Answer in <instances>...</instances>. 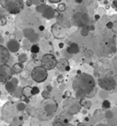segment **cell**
I'll return each mask as SVG.
<instances>
[{
  "instance_id": "6da1fadb",
  "label": "cell",
  "mask_w": 117,
  "mask_h": 126,
  "mask_svg": "<svg viewBox=\"0 0 117 126\" xmlns=\"http://www.w3.org/2000/svg\"><path fill=\"white\" fill-rule=\"evenodd\" d=\"M1 6L11 14H17L23 9L22 0H0Z\"/></svg>"
},
{
  "instance_id": "7a4b0ae2",
  "label": "cell",
  "mask_w": 117,
  "mask_h": 126,
  "mask_svg": "<svg viewBox=\"0 0 117 126\" xmlns=\"http://www.w3.org/2000/svg\"><path fill=\"white\" fill-rule=\"evenodd\" d=\"M31 77L37 83H42L48 78V71L42 66H37L31 72Z\"/></svg>"
},
{
  "instance_id": "3957f363",
  "label": "cell",
  "mask_w": 117,
  "mask_h": 126,
  "mask_svg": "<svg viewBox=\"0 0 117 126\" xmlns=\"http://www.w3.org/2000/svg\"><path fill=\"white\" fill-rule=\"evenodd\" d=\"M57 59L52 54H45L41 57V66L45 70L49 71V70L54 69L57 66Z\"/></svg>"
},
{
  "instance_id": "277c9868",
  "label": "cell",
  "mask_w": 117,
  "mask_h": 126,
  "mask_svg": "<svg viewBox=\"0 0 117 126\" xmlns=\"http://www.w3.org/2000/svg\"><path fill=\"white\" fill-rule=\"evenodd\" d=\"M11 59V53L8 48L0 44V67L6 66Z\"/></svg>"
},
{
  "instance_id": "5b68a950",
  "label": "cell",
  "mask_w": 117,
  "mask_h": 126,
  "mask_svg": "<svg viewBox=\"0 0 117 126\" xmlns=\"http://www.w3.org/2000/svg\"><path fill=\"white\" fill-rule=\"evenodd\" d=\"M59 71H69L70 70V66L68 64V61L66 59H60L59 61H57V66H56Z\"/></svg>"
},
{
  "instance_id": "8992f818",
  "label": "cell",
  "mask_w": 117,
  "mask_h": 126,
  "mask_svg": "<svg viewBox=\"0 0 117 126\" xmlns=\"http://www.w3.org/2000/svg\"><path fill=\"white\" fill-rule=\"evenodd\" d=\"M110 84L114 85L115 82H114L113 80H111V79H109V78H103V79H101V80L99 81V85H100V87L103 88V89H106V90H109L108 85H110Z\"/></svg>"
},
{
  "instance_id": "52a82bcc",
  "label": "cell",
  "mask_w": 117,
  "mask_h": 126,
  "mask_svg": "<svg viewBox=\"0 0 117 126\" xmlns=\"http://www.w3.org/2000/svg\"><path fill=\"white\" fill-rule=\"evenodd\" d=\"M67 51L69 54L74 55V54H78V53H79L80 48H79L78 44H76V43H71L70 46H68V47H67Z\"/></svg>"
},
{
  "instance_id": "ba28073f",
  "label": "cell",
  "mask_w": 117,
  "mask_h": 126,
  "mask_svg": "<svg viewBox=\"0 0 117 126\" xmlns=\"http://www.w3.org/2000/svg\"><path fill=\"white\" fill-rule=\"evenodd\" d=\"M9 51H11V52H16V51H18L19 50V43L17 42H15V41H11L9 42Z\"/></svg>"
},
{
  "instance_id": "9c48e42d",
  "label": "cell",
  "mask_w": 117,
  "mask_h": 126,
  "mask_svg": "<svg viewBox=\"0 0 117 126\" xmlns=\"http://www.w3.org/2000/svg\"><path fill=\"white\" fill-rule=\"evenodd\" d=\"M22 71V66L21 65V63L14 64L13 67H12V70H11V72L13 73H19V72H21Z\"/></svg>"
},
{
  "instance_id": "30bf717a",
  "label": "cell",
  "mask_w": 117,
  "mask_h": 126,
  "mask_svg": "<svg viewBox=\"0 0 117 126\" xmlns=\"http://www.w3.org/2000/svg\"><path fill=\"white\" fill-rule=\"evenodd\" d=\"M30 51H31V53H32V54H34V55H37V54L39 52V44H34V45L31 46Z\"/></svg>"
},
{
  "instance_id": "8fae6325",
  "label": "cell",
  "mask_w": 117,
  "mask_h": 126,
  "mask_svg": "<svg viewBox=\"0 0 117 126\" xmlns=\"http://www.w3.org/2000/svg\"><path fill=\"white\" fill-rule=\"evenodd\" d=\"M6 90L9 92H12L14 90V84H12L11 82H7L6 83Z\"/></svg>"
},
{
  "instance_id": "7c38bea8",
  "label": "cell",
  "mask_w": 117,
  "mask_h": 126,
  "mask_svg": "<svg viewBox=\"0 0 117 126\" xmlns=\"http://www.w3.org/2000/svg\"><path fill=\"white\" fill-rule=\"evenodd\" d=\"M16 108H17V110H18V111H22V110H24V109L26 108L25 103H19L18 104H17Z\"/></svg>"
},
{
  "instance_id": "4fadbf2b",
  "label": "cell",
  "mask_w": 117,
  "mask_h": 126,
  "mask_svg": "<svg viewBox=\"0 0 117 126\" xmlns=\"http://www.w3.org/2000/svg\"><path fill=\"white\" fill-rule=\"evenodd\" d=\"M39 93V89L38 87H33L31 89V95H37Z\"/></svg>"
},
{
  "instance_id": "5bb4252c",
  "label": "cell",
  "mask_w": 117,
  "mask_h": 126,
  "mask_svg": "<svg viewBox=\"0 0 117 126\" xmlns=\"http://www.w3.org/2000/svg\"><path fill=\"white\" fill-rule=\"evenodd\" d=\"M26 58H27V57H26V56H25L24 54H23L22 56H20V57H19V61H20V63H23L24 61H26Z\"/></svg>"
},
{
  "instance_id": "9a60e30c",
  "label": "cell",
  "mask_w": 117,
  "mask_h": 126,
  "mask_svg": "<svg viewBox=\"0 0 117 126\" xmlns=\"http://www.w3.org/2000/svg\"><path fill=\"white\" fill-rule=\"evenodd\" d=\"M102 106H103L104 108H109V107L111 106V103H110L109 101H104L103 103H102Z\"/></svg>"
},
{
  "instance_id": "2e32d148",
  "label": "cell",
  "mask_w": 117,
  "mask_h": 126,
  "mask_svg": "<svg viewBox=\"0 0 117 126\" xmlns=\"http://www.w3.org/2000/svg\"><path fill=\"white\" fill-rule=\"evenodd\" d=\"M42 97L43 98H45V99H48V98H49V91L44 90V92L42 93Z\"/></svg>"
},
{
  "instance_id": "e0dca14e",
  "label": "cell",
  "mask_w": 117,
  "mask_h": 126,
  "mask_svg": "<svg viewBox=\"0 0 117 126\" xmlns=\"http://www.w3.org/2000/svg\"><path fill=\"white\" fill-rule=\"evenodd\" d=\"M65 9H66V5H64V4H60V5L58 6V10L61 11V12L65 11Z\"/></svg>"
},
{
  "instance_id": "ac0fdd59",
  "label": "cell",
  "mask_w": 117,
  "mask_h": 126,
  "mask_svg": "<svg viewBox=\"0 0 117 126\" xmlns=\"http://www.w3.org/2000/svg\"><path fill=\"white\" fill-rule=\"evenodd\" d=\"M53 126H65L62 122H60V121H55L54 123H53Z\"/></svg>"
},
{
  "instance_id": "d6986e66",
  "label": "cell",
  "mask_w": 117,
  "mask_h": 126,
  "mask_svg": "<svg viewBox=\"0 0 117 126\" xmlns=\"http://www.w3.org/2000/svg\"><path fill=\"white\" fill-rule=\"evenodd\" d=\"M47 1H49V2H51V3H59V2H61L62 0H47Z\"/></svg>"
},
{
  "instance_id": "ffe728a7",
  "label": "cell",
  "mask_w": 117,
  "mask_h": 126,
  "mask_svg": "<svg viewBox=\"0 0 117 126\" xmlns=\"http://www.w3.org/2000/svg\"><path fill=\"white\" fill-rule=\"evenodd\" d=\"M85 54H86V57H92V54H93V53H92L91 51H86Z\"/></svg>"
},
{
  "instance_id": "44dd1931",
  "label": "cell",
  "mask_w": 117,
  "mask_h": 126,
  "mask_svg": "<svg viewBox=\"0 0 117 126\" xmlns=\"http://www.w3.org/2000/svg\"><path fill=\"white\" fill-rule=\"evenodd\" d=\"M57 81H58V82H62V81H63V77H62V75H59V77L57 78Z\"/></svg>"
},
{
  "instance_id": "7402d4cb",
  "label": "cell",
  "mask_w": 117,
  "mask_h": 126,
  "mask_svg": "<svg viewBox=\"0 0 117 126\" xmlns=\"http://www.w3.org/2000/svg\"><path fill=\"white\" fill-rule=\"evenodd\" d=\"M112 5H113L115 8H117V0H114V1L112 2Z\"/></svg>"
},
{
  "instance_id": "603a6c76",
  "label": "cell",
  "mask_w": 117,
  "mask_h": 126,
  "mask_svg": "<svg viewBox=\"0 0 117 126\" xmlns=\"http://www.w3.org/2000/svg\"><path fill=\"white\" fill-rule=\"evenodd\" d=\"M83 1H84V0H75V2H76L77 4H81Z\"/></svg>"
},
{
  "instance_id": "cb8c5ba5",
  "label": "cell",
  "mask_w": 117,
  "mask_h": 126,
  "mask_svg": "<svg viewBox=\"0 0 117 126\" xmlns=\"http://www.w3.org/2000/svg\"><path fill=\"white\" fill-rule=\"evenodd\" d=\"M63 47H64V43H62V42L59 43V48H63Z\"/></svg>"
},
{
  "instance_id": "d4e9b609",
  "label": "cell",
  "mask_w": 117,
  "mask_h": 126,
  "mask_svg": "<svg viewBox=\"0 0 117 126\" xmlns=\"http://www.w3.org/2000/svg\"><path fill=\"white\" fill-rule=\"evenodd\" d=\"M95 19H96V20H98V19H99V15L96 14V16H95Z\"/></svg>"
},
{
  "instance_id": "484cf974",
  "label": "cell",
  "mask_w": 117,
  "mask_h": 126,
  "mask_svg": "<svg viewBox=\"0 0 117 126\" xmlns=\"http://www.w3.org/2000/svg\"><path fill=\"white\" fill-rule=\"evenodd\" d=\"M107 26H108L109 28H110V27H111V23H109L108 24H107Z\"/></svg>"
},
{
  "instance_id": "4316f807",
  "label": "cell",
  "mask_w": 117,
  "mask_h": 126,
  "mask_svg": "<svg viewBox=\"0 0 117 126\" xmlns=\"http://www.w3.org/2000/svg\"><path fill=\"white\" fill-rule=\"evenodd\" d=\"M47 89H48V91H49V92H50V91H51V90H52V88H51V87H48Z\"/></svg>"
},
{
  "instance_id": "83f0119b",
  "label": "cell",
  "mask_w": 117,
  "mask_h": 126,
  "mask_svg": "<svg viewBox=\"0 0 117 126\" xmlns=\"http://www.w3.org/2000/svg\"><path fill=\"white\" fill-rule=\"evenodd\" d=\"M39 29H40V30H44V26H42V25L39 26Z\"/></svg>"
},
{
  "instance_id": "f1b7e54d",
  "label": "cell",
  "mask_w": 117,
  "mask_h": 126,
  "mask_svg": "<svg viewBox=\"0 0 117 126\" xmlns=\"http://www.w3.org/2000/svg\"><path fill=\"white\" fill-rule=\"evenodd\" d=\"M31 4H32V3H31L30 1H28V2H27V5H28V6H31Z\"/></svg>"
},
{
  "instance_id": "f546056e",
  "label": "cell",
  "mask_w": 117,
  "mask_h": 126,
  "mask_svg": "<svg viewBox=\"0 0 117 126\" xmlns=\"http://www.w3.org/2000/svg\"><path fill=\"white\" fill-rule=\"evenodd\" d=\"M0 94H1V91H0Z\"/></svg>"
},
{
  "instance_id": "4dcf8cb0",
  "label": "cell",
  "mask_w": 117,
  "mask_h": 126,
  "mask_svg": "<svg viewBox=\"0 0 117 126\" xmlns=\"http://www.w3.org/2000/svg\"><path fill=\"white\" fill-rule=\"evenodd\" d=\"M79 126H82V125H79Z\"/></svg>"
}]
</instances>
